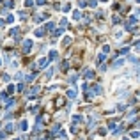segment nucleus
Returning a JSON list of instances; mask_svg holds the SVG:
<instances>
[{
  "mask_svg": "<svg viewBox=\"0 0 140 140\" xmlns=\"http://www.w3.org/2000/svg\"><path fill=\"white\" fill-rule=\"evenodd\" d=\"M30 50H32V41H30V39L23 41V51H25V53H29Z\"/></svg>",
  "mask_w": 140,
  "mask_h": 140,
  "instance_id": "1",
  "label": "nucleus"
},
{
  "mask_svg": "<svg viewBox=\"0 0 140 140\" xmlns=\"http://www.w3.org/2000/svg\"><path fill=\"white\" fill-rule=\"evenodd\" d=\"M39 90H41V87H34V89H30L29 92H27V98H29V99H32V98H34Z\"/></svg>",
  "mask_w": 140,
  "mask_h": 140,
  "instance_id": "2",
  "label": "nucleus"
},
{
  "mask_svg": "<svg viewBox=\"0 0 140 140\" xmlns=\"http://www.w3.org/2000/svg\"><path fill=\"white\" fill-rule=\"evenodd\" d=\"M83 76H85L87 80L94 78V71H92V69H85V71H83Z\"/></svg>",
  "mask_w": 140,
  "mask_h": 140,
  "instance_id": "3",
  "label": "nucleus"
},
{
  "mask_svg": "<svg viewBox=\"0 0 140 140\" xmlns=\"http://www.w3.org/2000/svg\"><path fill=\"white\" fill-rule=\"evenodd\" d=\"M11 36L18 41V39H20V29H18V27H16V29H12V30H11Z\"/></svg>",
  "mask_w": 140,
  "mask_h": 140,
  "instance_id": "4",
  "label": "nucleus"
},
{
  "mask_svg": "<svg viewBox=\"0 0 140 140\" xmlns=\"http://www.w3.org/2000/svg\"><path fill=\"white\" fill-rule=\"evenodd\" d=\"M18 128H20L21 131H27V128H29V124H27V121H20V124H18Z\"/></svg>",
  "mask_w": 140,
  "mask_h": 140,
  "instance_id": "5",
  "label": "nucleus"
},
{
  "mask_svg": "<svg viewBox=\"0 0 140 140\" xmlns=\"http://www.w3.org/2000/svg\"><path fill=\"white\" fill-rule=\"evenodd\" d=\"M68 98H69V99H75V98H76V89H69L68 90Z\"/></svg>",
  "mask_w": 140,
  "mask_h": 140,
  "instance_id": "6",
  "label": "nucleus"
},
{
  "mask_svg": "<svg viewBox=\"0 0 140 140\" xmlns=\"http://www.w3.org/2000/svg\"><path fill=\"white\" fill-rule=\"evenodd\" d=\"M48 59H50V60H57V59H59V53H57L55 50H51V51H50V57H48Z\"/></svg>",
  "mask_w": 140,
  "mask_h": 140,
  "instance_id": "7",
  "label": "nucleus"
},
{
  "mask_svg": "<svg viewBox=\"0 0 140 140\" xmlns=\"http://www.w3.org/2000/svg\"><path fill=\"white\" fill-rule=\"evenodd\" d=\"M122 64H124V59H121V60H117V62H114V64H112V68H114V69H117V68H121V66H122Z\"/></svg>",
  "mask_w": 140,
  "mask_h": 140,
  "instance_id": "8",
  "label": "nucleus"
},
{
  "mask_svg": "<svg viewBox=\"0 0 140 140\" xmlns=\"http://www.w3.org/2000/svg\"><path fill=\"white\" fill-rule=\"evenodd\" d=\"M36 75H37V71H34L32 75H27V76H25V82H32L34 78H36Z\"/></svg>",
  "mask_w": 140,
  "mask_h": 140,
  "instance_id": "9",
  "label": "nucleus"
},
{
  "mask_svg": "<svg viewBox=\"0 0 140 140\" xmlns=\"http://www.w3.org/2000/svg\"><path fill=\"white\" fill-rule=\"evenodd\" d=\"M44 34H46V30L43 29V27H41V29H37V30H36V36H37V37H43Z\"/></svg>",
  "mask_w": 140,
  "mask_h": 140,
  "instance_id": "10",
  "label": "nucleus"
},
{
  "mask_svg": "<svg viewBox=\"0 0 140 140\" xmlns=\"http://www.w3.org/2000/svg\"><path fill=\"white\" fill-rule=\"evenodd\" d=\"M46 64H48V59H44V57H43V59H39V62H37V66H39V68H44Z\"/></svg>",
  "mask_w": 140,
  "mask_h": 140,
  "instance_id": "11",
  "label": "nucleus"
},
{
  "mask_svg": "<svg viewBox=\"0 0 140 140\" xmlns=\"http://www.w3.org/2000/svg\"><path fill=\"white\" fill-rule=\"evenodd\" d=\"M92 90H94V94H101V92H103V87H101V85H94Z\"/></svg>",
  "mask_w": 140,
  "mask_h": 140,
  "instance_id": "12",
  "label": "nucleus"
},
{
  "mask_svg": "<svg viewBox=\"0 0 140 140\" xmlns=\"http://www.w3.org/2000/svg\"><path fill=\"white\" fill-rule=\"evenodd\" d=\"M48 18V14H39V16H36V21H44Z\"/></svg>",
  "mask_w": 140,
  "mask_h": 140,
  "instance_id": "13",
  "label": "nucleus"
},
{
  "mask_svg": "<svg viewBox=\"0 0 140 140\" xmlns=\"http://www.w3.org/2000/svg\"><path fill=\"white\" fill-rule=\"evenodd\" d=\"M11 131H14V124H7V126H5V133H11Z\"/></svg>",
  "mask_w": 140,
  "mask_h": 140,
  "instance_id": "14",
  "label": "nucleus"
},
{
  "mask_svg": "<svg viewBox=\"0 0 140 140\" xmlns=\"http://www.w3.org/2000/svg\"><path fill=\"white\" fill-rule=\"evenodd\" d=\"M82 121H83L82 115H73V122H82Z\"/></svg>",
  "mask_w": 140,
  "mask_h": 140,
  "instance_id": "15",
  "label": "nucleus"
},
{
  "mask_svg": "<svg viewBox=\"0 0 140 140\" xmlns=\"http://www.w3.org/2000/svg\"><path fill=\"white\" fill-rule=\"evenodd\" d=\"M53 27H55V25H53V23H48V25H46V27H44V30H48V32H53Z\"/></svg>",
  "mask_w": 140,
  "mask_h": 140,
  "instance_id": "16",
  "label": "nucleus"
},
{
  "mask_svg": "<svg viewBox=\"0 0 140 140\" xmlns=\"http://www.w3.org/2000/svg\"><path fill=\"white\" fill-rule=\"evenodd\" d=\"M73 18H75V20H80V18H82L80 11H75V12H73Z\"/></svg>",
  "mask_w": 140,
  "mask_h": 140,
  "instance_id": "17",
  "label": "nucleus"
},
{
  "mask_svg": "<svg viewBox=\"0 0 140 140\" xmlns=\"http://www.w3.org/2000/svg\"><path fill=\"white\" fill-rule=\"evenodd\" d=\"M60 27H62V29H66V27H68V20H66V18H62V20H60Z\"/></svg>",
  "mask_w": 140,
  "mask_h": 140,
  "instance_id": "18",
  "label": "nucleus"
},
{
  "mask_svg": "<svg viewBox=\"0 0 140 140\" xmlns=\"http://www.w3.org/2000/svg\"><path fill=\"white\" fill-rule=\"evenodd\" d=\"M76 78H78V75H71V76H69V83H75Z\"/></svg>",
  "mask_w": 140,
  "mask_h": 140,
  "instance_id": "19",
  "label": "nucleus"
},
{
  "mask_svg": "<svg viewBox=\"0 0 140 140\" xmlns=\"http://www.w3.org/2000/svg\"><path fill=\"white\" fill-rule=\"evenodd\" d=\"M105 59H106V55H105V53H99V55H98V62H103Z\"/></svg>",
  "mask_w": 140,
  "mask_h": 140,
  "instance_id": "20",
  "label": "nucleus"
},
{
  "mask_svg": "<svg viewBox=\"0 0 140 140\" xmlns=\"http://www.w3.org/2000/svg\"><path fill=\"white\" fill-rule=\"evenodd\" d=\"M87 5H90V7H96V5H98V2H96V0H89V2H87Z\"/></svg>",
  "mask_w": 140,
  "mask_h": 140,
  "instance_id": "21",
  "label": "nucleus"
},
{
  "mask_svg": "<svg viewBox=\"0 0 140 140\" xmlns=\"http://www.w3.org/2000/svg\"><path fill=\"white\" fill-rule=\"evenodd\" d=\"M62 44H64V46H69V44H71V37H66V39H64V43H62Z\"/></svg>",
  "mask_w": 140,
  "mask_h": 140,
  "instance_id": "22",
  "label": "nucleus"
},
{
  "mask_svg": "<svg viewBox=\"0 0 140 140\" xmlns=\"http://www.w3.org/2000/svg\"><path fill=\"white\" fill-rule=\"evenodd\" d=\"M11 106H14V99H12V98H11V99L7 101V110H9Z\"/></svg>",
  "mask_w": 140,
  "mask_h": 140,
  "instance_id": "23",
  "label": "nucleus"
},
{
  "mask_svg": "<svg viewBox=\"0 0 140 140\" xmlns=\"http://www.w3.org/2000/svg\"><path fill=\"white\" fill-rule=\"evenodd\" d=\"M138 135H140V133H138L137 130H135V131H131V138H138Z\"/></svg>",
  "mask_w": 140,
  "mask_h": 140,
  "instance_id": "24",
  "label": "nucleus"
},
{
  "mask_svg": "<svg viewBox=\"0 0 140 140\" xmlns=\"http://www.w3.org/2000/svg\"><path fill=\"white\" fill-rule=\"evenodd\" d=\"M5 7H14V2H12V0H7V2H5Z\"/></svg>",
  "mask_w": 140,
  "mask_h": 140,
  "instance_id": "25",
  "label": "nucleus"
},
{
  "mask_svg": "<svg viewBox=\"0 0 140 140\" xmlns=\"http://www.w3.org/2000/svg\"><path fill=\"white\" fill-rule=\"evenodd\" d=\"M32 5H34L32 0H25V7H32Z\"/></svg>",
  "mask_w": 140,
  "mask_h": 140,
  "instance_id": "26",
  "label": "nucleus"
},
{
  "mask_svg": "<svg viewBox=\"0 0 140 140\" xmlns=\"http://www.w3.org/2000/svg\"><path fill=\"white\" fill-rule=\"evenodd\" d=\"M78 5H80V7H85V5H87V0H80Z\"/></svg>",
  "mask_w": 140,
  "mask_h": 140,
  "instance_id": "27",
  "label": "nucleus"
},
{
  "mask_svg": "<svg viewBox=\"0 0 140 140\" xmlns=\"http://www.w3.org/2000/svg\"><path fill=\"white\" fill-rule=\"evenodd\" d=\"M108 51H110V46H108V44H105V46H103V53H108Z\"/></svg>",
  "mask_w": 140,
  "mask_h": 140,
  "instance_id": "28",
  "label": "nucleus"
},
{
  "mask_svg": "<svg viewBox=\"0 0 140 140\" xmlns=\"http://www.w3.org/2000/svg\"><path fill=\"white\" fill-rule=\"evenodd\" d=\"M112 21H114V23H119L121 18H119V16H114V18H112Z\"/></svg>",
  "mask_w": 140,
  "mask_h": 140,
  "instance_id": "29",
  "label": "nucleus"
},
{
  "mask_svg": "<svg viewBox=\"0 0 140 140\" xmlns=\"http://www.w3.org/2000/svg\"><path fill=\"white\" fill-rule=\"evenodd\" d=\"M51 75H53V69H48V71H46V78H50Z\"/></svg>",
  "mask_w": 140,
  "mask_h": 140,
  "instance_id": "30",
  "label": "nucleus"
},
{
  "mask_svg": "<svg viewBox=\"0 0 140 140\" xmlns=\"http://www.w3.org/2000/svg\"><path fill=\"white\" fill-rule=\"evenodd\" d=\"M12 21H14V16H12V14H11V16H7V23H12Z\"/></svg>",
  "mask_w": 140,
  "mask_h": 140,
  "instance_id": "31",
  "label": "nucleus"
},
{
  "mask_svg": "<svg viewBox=\"0 0 140 140\" xmlns=\"http://www.w3.org/2000/svg\"><path fill=\"white\" fill-rule=\"evenodd\" d=\"M20 18H23V20L27 18V12H25V11H21V12H20Z\"/></svg>",
  "mask_w": 140,
  "mask_h": 140,
  "instance_id": "32",
  "label": "nucleus"
},
{
  "mask_svg": "<svg viewBox=\"0 0 140 140\" xmlns=\"http://www.w3.org/2000/svg\"><path fill=\"white\" fill-rule=\"evenodd\" d=\"M62 9H64V11H66V12H68V11L71 9V5H69V4H66V5H64V7H62Z\"/></svg>",
  "mask_w": 140,
  "mask_h": 140,
  "instance_id": "33",
  "label": "nucleus"
},
{
  "mask_svg": "<svg viewBox=\"0 0 140 140\" xmlns=\"http://www.w3.org/2000/svg\"><path fill=\"white\" fill-rule=\"evenodd\" d=\"M121 55H124V53H128V48H121V51H119Z\"/></svg>",
  "mask_w": 140,
  "mask_h": 140,
  "instance_id": "34",
  "label": "nucleus"
},
{
  "mask_svg": "<svg viewBox=\"0 0 140 140\" xmlns=\"http://www.w3.org/2000/svg\"><path fill=\"white\" fill-rule=\"evenodd\" d=\"M108 128H110V130H112V128H115V121H110V124H108Z\"/></svg>",
  "mask_w": 140,
  "mask_h": 140,
  "instance_id": "35",
  "label": "nucleus"
},
{
  "mask_svg": "<svg viewBox=\"0 0 140 140\" xmlns=\"http://www.w3.org/2000/svg\"><path fill=\"white\" fill-rule=\"evenodd\" d=\"M37 4H39V5H44V4H46V0H37Z\"/></svg>",
  "mask_w": 140,
  "mask_h": 140,
  "instance_id": "36",
  "label": "nucleus"
},
{
  "mask_svg": "<svg viewBox=\"0 0 140 140\" xmlns=\"http://www.w3.org/2000/svg\"><path fill=\"white\" fill-rule=\"evenodd\" d=\"M4 25H5V21H4V20H0V27H4Z\"/></svg>",
  "mask_w": 140,
  "mask_h": 140,
  "instance_id": "37",
  "label": "nucleus"
},
{
  "mask_svg": "<svg viewBox=\"0 0 140 140\" xmlns=\"http://www.w3.org/2000/svg\"><path fill=\"white\" fill-rule=\"evenodd\" d=\"M4 135H5V131H0V138H2V137H4Z\"/></svg>",
  "mask_w": 140,
  "mask_h": 140,
  "instance_id": "38",
  "label": "nucleus"
},
{
  "mask_svg": "<svg viewBox=\"0 0 140 140\" xmlns=\"http://www.w3.org/2000/svg\"><path fill=\"white\" fill-rule=\"evenodd\" d=\"M101 2H108V0H101Z\"/></svg>",
  "mask_w": 140,
  "mask_h": 140,
  "instance_id": "39",
  "label": "nucleus"
},
{
  "mask_svg": "<svg viewBox=\"0 0 140 140\" xmlns=\"http://www.w3.org/2000/svg\"><path fill=\"white\" fill-rule=\"evenodd\" d=\"M14 140H21V138H14Z\"/></svg>",
  "mask_w": 140,
  "mask_h": 140,
  "instance_id": "40",
  "label": "nucleus"
},
{
  "mask_svg": "<svg viewBox=\"0 0 140 140\" xmlns=\"http://www.w3.org/2000/svg\"><path fill=\"white\" fill-rule=\"evenodd\" d=\"M0 64H2V60H0Z\"/></svg>",
  "mask_w": 140,
  "mask_h": 140,
  "instance_id": "41",
  "label": "nucleus"
},
{
  "mask_svg": "<svg viewBox=\"0 0 140 140\" xmlns=\"http://www.w3.org/2000/svg\"><path fill=\"white\" fill-rule=\"evenodd\" d=\"M0 2H2V0H0Z\"/></svg>",
  "mask_w": 140,
  "mask_h": 140,
  "instance_id": "42",
  "label": "nucleus"
}]
</instances>
